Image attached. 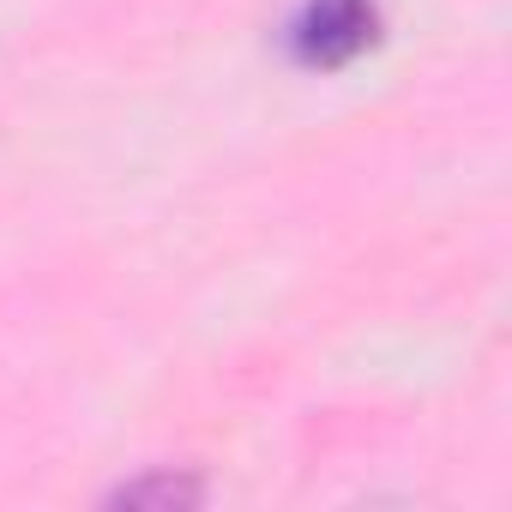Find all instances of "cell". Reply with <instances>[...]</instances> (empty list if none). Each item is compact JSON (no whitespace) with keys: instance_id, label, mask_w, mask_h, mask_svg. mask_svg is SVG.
Wrapping results in <instances>:
<instances>
[{"instance_id":"7a4b0ae2","label":"cell","mask_w":512,"mask_h":512,"mask_svg":"<svg viewBox=\"0 0 512 512\" xmlns=\"http://www.w3.org/2000/svg\"><path fill=\"white\" fill-rule=\"evenodd\" d=\"M103 500L109 506H133V512H175V506H199L205 482L187 476V470H139V476L115 482Z\"/></svg>"},{"instance_id":"6da1fadb","label":"cell","mask_w":512,"mask_h":512,"mask_svg":"<svg viewBox=\"0 0 512 512\" xmlns=\"http://www.w3.org/2000/svg\"><path fill=\"white\" fill-rule=\"evenodd\" d=\"M386 37L380 0H296V13L278 31V49L302 73H344L374 55Z\"/></svg>"}]
</instances>
